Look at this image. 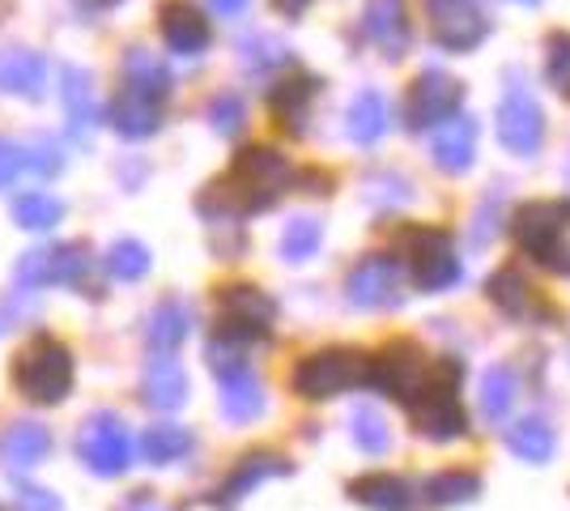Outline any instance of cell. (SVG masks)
Masks as SVG:
<instances>
[{
	"label": "cell",
	"mask_w": 570,
	"mask_h": 511,
	"mask_svg": "<svg viewBox=\"0 0 570 511\" xmlns=\"http://www.w3.org/2000/svg\"><path fill=\"white\" fill-rule=\"evenodd\" d=\"M13 384L22 389V396L39 401V405H56L65 401V392L72 389V354L69 345L51 337H39L35 345H26L13 363Z\"/></svg>",
	"instance_id": "obj_1"
},
{
	"label": "cell",
	"mask_w": 570,
	"mask_h": 511,
	"mask_svg": "<svg viewBox=\"0 0 570 511\" xmlns=\"http://www.w3.org/2000/svg\"><path fill=\"white\" fill-rule=\"evenodd\" d=\"M567 230H570V205H562V200H532V205H523L520 218H515L520 247H528L549 268H570Z\"/></svg>",
	"instance_id": "obj_2"
},
{
	"label": "cell",
	"mask_w": 570,
	"mask_h": 511,
	"mask_svg": "<svg viewBox=\"0 0 570 511\" xmlns=\"http://www.w3.org/2000/svg\"><path fill=\"white\" fill-rule=\"evenodd\" d=\"M132 435H128V426L111 414H98L86 422V431L77 439V456L86 461L90 473H102V478H116L128 469L132 461Z\"/></svg>",
	"instance_id": "obj_3"
},
{
	"label": "cell",
	"mask_w": 570,
	"mask_h": 511,
	"mask_svg": "<svg viewBox=\"0 0 570 511\" xmlns=\"http://www.w3.org/2000/svg\"><path fill=\"white\" fill-rule=\"evenodd\" d=\"M357 380H366V363H362V354H350V350L311 354L294 371V389L303 396H336V392L354 389Z\"/></svg>",
	"instance_id": "obj_4"
},
{
	"label": "cell",
	"mask_w": 570,
	"mask_h": 511,
	"mask_svg": "<svg viewBox=\"0 0 570 511\" xmlns=\"http://www.w3.org/2000/svg\"><path fill=\"white\" fill-rule=\"evenodd\" d=\"M426 13H430V30H434V39L443 43V48H476L481 39H485V13H481V4L476 0H426Z\"/></svg>",
	"instance_id": "obj_5"
},
{
	"label": "cell",
	"mask_w": 570,
	"mask_h": 511,
	"mask_svg": "<svg viewBox=\"0 0 570 511\" xmlns=\"http://www.w3.org/2000/svg\"><path fill=\"white\" fill-rule=\"evenodd\" d=\"M541 137H546L541 107L532 102V95L511 90V95L502 98V107H499V141L511 149V154H537Z\"/></svg>",
	"instance_id": "obj_6"
},
{
	"label": "cell",
	"mask_w": 570,
	"mask_h": 511,
	"mask_svg": "<svg viewBox=\"0 0 570 511\" xmlns=\"http://www.w3.org/2000/svg\"><path fill=\"white\" fill-rule=\"evenodd\" d=\"M375 380H380V389L387 392V396L409 401V396H417V392L426 389V380H430L426 354H422L417 345L401 341V345H392V350L380 358V366H375Z\"/></svg>",
	"instance_id": "obj_7"
},
{
	"label": "cell",
	"mask_w": 570,
	"mask_h": 511,
	"mask_svg": "<svg viewBox=\"0 0 570 511\" xmlns=\"http://www.w3.org/2000/svg\"><path fill=\"white\" fill-rule=\"evenodd\" d=\"M413 273L422 291H448L460 282V261L452 252V239L443 230H422L417 235V252H413Z\"/></svg>",
	"instance_id": "obj_8"
},
{
	"label": "cell",
	"mask_w": 570,
	"mask_h": 511,
	"mask_svg": "<svg viewBox=\"0 0 570 511\" xmlns=\"http://www.w3.org/2000/svg\"><path fill=\"white\" fill-rule=\"evenodd\" d=\"M455 107H460V86L443 73H426L417 77V86L409 95V120L413 128H430V124L452 120Z\"/></svg>",
	"instance_id": "obj_9"
},
{
	"label": "cell",
	"mask_w": 570,
	"mask_h": 511,
	"mask_svg": "<svg viewBox=\"0 0 570 511\" xmlns=\"http://www.w3.org/2000/svg\"><path fill=\"white\" fill-rule=\"evenodd\" d=\"M401 291V268L387 256H366L362 265L350 273V303L357 307H383Z\"/></svg>",
	"instance_id": "obj_10"
},
{
	"label": "cell",
	"mask_w": 570,
	"mask_h": 511,
	"mask_svg": "<svg viewBox=\"0 0 570 511\" xmlns=\"http://www.w3.org/2000/svg\"><path fill=\"white\" fill-rule=\"evenodd\" d=\"M163 39L179 56H196L209 48V18L191 0H170L163 4Z\"/></svg>",
	"instance_id": "obj_11"
},
{
	"label": "cell",
	"mask_w": 570,
	"mask_h": 511,
	"mask_svg": "<svg viewBox=\"0 0 570 511\" xmlns=\"http://www.w3.org/2000/svg\"><path fill=\"white\" fill-rule=\"evenodd\" d=\"M48 86V60L30 48L0 51V90L18 98H39Z\"/></svg>",
	"instance_id": "obj_12"
},
{
	"label": "cell",
	"mask_w": 570,
	"mask_h": 511,
	"mask_svg": "<svg viewBox=\"0 0 570 511\" xmlns=\"http://www.w3.org/2000/svg\"><path fill=\"white\" fill-rule=\"evenodd\" d=\"M107 120H111V128L124 132V137H149V132L158 128V98L124 86V90L111 98V107H107Z\"/></svg>",
	"instance_id": "obj_13"
},
{
	"label": "cell",
	"mask_w": 570,
	"mask_h": 511,
	"mask_svg": "<svg viewBox=\"0 0 570 511\" xmlns=\"http://www.w3.org/2000/svg\"><path fill=\"white\" fill-rule=\"evenodd\" d=\"M145 405H154V410H175V405H184V396H188V375H184V366L175 363V358H154V363L145 366Z\"/></svg>",
	"instance_id": "obj_14"
},
{
	"label": "cell",
	"mask_w": 570,
	"mask_h": 511,
	"mask_svg": "<svg viewBox=\"0 0 570 511\" xmlns=\"http://www.w3.org/2000/svg\"><path fill=\"white\" fill-rule=\"evenodd\" d=\"M51 448V435L48 426H39V422H13L4 435H0V456L9 469H26V464H39L48 456Z\"/></svg>",
	"instance_id": "obj_15"
},
{
	"label": "cell",
	"mask_w": 570,
	"mask_h": 511,
	"mask_svg": "<svg viewBox=\"0 0 570 511\" xmlns=\"http://www.w3.org/2000/svg\"><path fill=\"white\" fill-rule=\"evenodd\" d=\"M362 30H366V39H371L375 48H383L387 56H401V48L409 43V22H404V13H401V0H375V4L366 9Z\"/></svg>",
	"instance_id": "obj_16"
},
{
	"label": "cell",
	"mask_w": 570,
	"mask_h": 511,
	"mask_svg": "<svg viewBox=\"0 0 570 511\" xmlns=\"http://www.w3.org/2000/svg\"><path fill=\"white\" fill-rule=\"evenodd\" d=\"M473 149H476V124L469 116H460V120H452L434 137V163L443 170H464L473 163Z\"/></svg>",
	"instance_id": "obj_17"
},
{
	"label": "cell",
	"mask_w": 570,
	"mask_h": 511,
	"mask_svg": "<svg viewBox=\"0 0 570 511\" xmlns=\"http://www.w3.org/2000/svg\"><path fill=\"white\" fill-rule=\"evenodd\" d=\"M124 86H132V90H141L149 98H163L170 90V73L154 51L132 48L124 56Z\"/></svg>",
	"instance_id": "obj_18"
},
{
	"label": "cell",
	"mask_w": 570,
	"mask_h": 511,
	"mask_svg": "<svg viewBox=\"0 0 570 511\" xmlns=\"http://www.w3.org/2000/svg\"><path fill=\"white\" fill-rule=\"evenodd\" d=\"M222 410L230 422H252V417L264 414V392L261 380L252 371H235L226 375V392H222Z\"/></svg>",
	"instance_id": "obj_19"
},
{
	"label": "cell",
	"mask_w": 570,
	"mask_h": 511,
	"mask_svg": "<svg viewBox=\"0 0 570 511\" xmlns=\"http://www.w3.org/2000/svg\"><path fill=\"white\" fill-rule=\"evenodd\" d=\"M387 120H392V107L380 90H362L350 107V137L354 141H380L387 132Z\"/></svg>",
	"instance_id": "obj_20"
},
{
	"label": "cell",
	"mask_w": 570,
	"mask_h": 511,
	"mask_svg": "<svg viewBox=\"0 0 570 511\" xmlns=\"http://www.w3.org/2000/svg\"><path fill=\"white\" fill-rule=\"evenodd\" d=\"M188 328H191L188 303H179V298H163V303L154 307V316H149V345H158V350H175L179 341L188 337Z\"/></svg>",
	"instance_id": "obj_21"
},
{
	"label": "cell",
	"mask_w": 570,
	"mask_h": 511,
	"mask_svg": "<svg viewBox=\"0 0 570 511\" xmlns=\"http://www.w3.org/2000/svg\"><path fill=\"white\" fill-rule=\"evenodd\" d=\"M65 111H69V120L77 132H86V128L98 120V95H95V86H90V73H86V69H69V73H65Z\"/></svg>",
	"instance_id": "obj_22"
},
{
	"label": "cell",
	"mask_w": 570,
	"mask_h": 511,
	"mask_svg": "<svg viewBox=\"0 0 570 511\" xmlns=\"http://www.w3.org/2000/svg\"><path fill=\"white\" fill-rule=\"evenodd\" d=\"M490 298L499 303L507 316H532L537 312V294L520 277V268H502L499 277L490 282Z\"/></svg>",
	"instance_id": "obj_23"
},
{
	"label": "cell",
	"mask_w": 570,
	"mask_h": 511,
	"mask_svg": "<svg viewBox=\"0 0 570 511\" xmlns=\"http://www.w3.org/2000/svg\"><path fill=\"white\" fill-rule=\"evenodd\" d=\"M141 452L145 461L154 464H170V461H184L191 452V435L184 431V426H149L141 439Z\"/></svg>",
	"instance_id": "obj_24"
},
{
	"label": "cell",
	"mask_w": 570,
	"mask_h": 511,
	"mask_svg": "<svg viewBox=\"0 0 570 511\" xmlns=\"http://www.w3.org/2000/svg\"><path fill=\"white\" fill-rule=\"evenodd\" d=\"M13 218H18L22 230H51L56 222L65 218V205H60V196L35 188V193H26L22 200L13 205Z\"/></svg>",
	"instance_id": "obj_25"
},
{
	"label": "cell",
	"mask_w": 570,
	"mask_h": 511,
	"mask_svg": "<svg viewBox=\"0 0 570 511\" xmlns=\"http://www.w3.org/2000/svg\"><path fill=\"white\" fill-rule=\"evenodd\" d=\"M553 443H558L553 431H549L546 422H537V417H532V422H520V426L511 431V452H520L523 461H537V464L549 461Z\"/></svg>",
	"instance_id": "obj_26"
},
{
	"label": "cell",
	"mask_w": 570,
	"mask_h": 511,
	"mask_svg": "<svg viewBox=\"0 0 570 511\" xmlns=\"http://www.w3.org/2000/svg\"><path fill=\"white\" fill-rule=\"evenodd\" d=\"M107 268H111V277H119V282H137V277L149 273V252L137 239H119L107 252Z\"/></svg>",
	"instance_id": "obj_27"
},
{
	"label": "cell",
	"mask_w": 570,
	"mask_h": 511,
	"mask_svg": "<svg viewBox=\"0 0 570 511\" xmlns=\"http://www.w3.org/2000/svg\"><path fill=\"white\" fill-rule=\"evenodd\" d=\"M481 405H485V414L490 417H502L511 405H515V375H511V366H490L485 392H481Z\"/></svg>",
	"instance_id": "obj_28"
},
{
	"label": "cell",
	"mask_w": 570,
	"mask_h": 511,
	"mask_svg": "<svg viewBox=\"0 0 570 511\" xmlns=\"http://www.w3.org/2000/svg\"><path fill=\"white\" fill-rule=\"evenodd\" d=\"M354 494L362 499V503H371V508H392L401 511L409 499V490H404V482H396V478H383V473H375V478H366V482H357Z\"/></svg>",
	"instance_id": "obj_29"
},
{
	"label": "cell",
	"mask_w": 570,
	"mask_h": 511,
	"mask_svg": "<svg viewBox=\"0 0 570 511\" xmlns=\"http://www.w3.org/2000/svg\"><path fill=\"white\" fill-rule=\"evenodd\" d=\"M315 247H320V222L294 218L285 226V235H282L285 261H307V256H315Z\"/></svg>",
	"instance_id": "obj_30"
},
{
	"label": "cell",
	"mask_w": 570,
	"mask_h": 511,
	"mask_svg": "<svg viewBox=\"0 0 570 511\" xmlns=\"http://www.w3.org/2000/svg\"><path fill=\"white\" fill-rule=\"evenodd\" d=\"M285 464L277 461V456H247V461L235 469V478H230V487H226V494L230 499H238V494H247L252 487H261L264 478H273V473H282Z\"/></svg>",
	"instance_id": "obj_31"
},
{
	"label": "cell",
	"mask_w": 570,
	"mask_h": 511,
	"mask_svg": "<svg viewBox=\"0 0 570 511\" xmlns=\"http://www.w3.org/2000/svg\"><path fill=\"white\" fill-rule=\"evenodd\" d=\"M315 98V81H307V77H298V81H282L277 86V95H273V111L285 120H298L303 111H307V102Z\"/></svg>",
	"instance_id": "obj_32"
},
{
	"label": "cell",
	"mask_w": 570,
	"mask_h": 511,
	"mask_svg": "<svg viewBox=\"0 0 570 511\" xmlns=\"http://www.w3.org/2000/svg\"><path fill=\"white\" fill-rule=\"evenodd\" d=\"M354 443L362 452H383L387 448V422L375 410H357L354 414Z\"/></svg>",
	"instance_id": "obj_33"
},
{
	"label": "cell",
	"mask_w": 570,
	"mask_h": 511,
	"mask_svg": "<svg viewBox=\"0 0 570 511\" xmlns=\"http://www.w3.org/2000/svg\"><path fill=\"white\" fill-rule=\"evenodd\" d=\"M476 482L473 473H443V478H434L430 482V494H439V499H469V494H476Z\"/></svg>",
	"instance_id": "obj_34"
},
{
	"label": "cell",
	"mask_w": 570,
	"mask_h": 511,
	"mask_svg": "<svg viewBox=\"0 0 570 511\" xmlns=\"http://www.w3.org/2000/svg\"><path fill=\"white\" fill-rule=\"evenodd\" d=\"M214 128L217 132H238L243 128V102H238V95H222L214 102Z\"/></svg>",
	"instance_id": "obj_35"
},
{
	"label": "cell",
	"mask_w": 570,
	"mask_h": 511,
	"mask_svg": "<svg viewBox=\"0 0 570 511\" xmlns=\"http://www.w3.org/2000/svg\"><path fill=\"white\" fill-rule=\"evenodd\" d=\"M60 146L56 141H39V146L26 149V170H39V175H56L60 170Z\"/></svg>",
	"instance_id": "obj_36"
},
{
	"label": "cell",
	"mask_w": 570,
	"mask_h": 511,
	"mask_svg": "<svg viewBox=\"0 0 570 511\" xmlns=\"http://www.w3.org/2000/svg\"><path fill=\"white\" fill-rule=\"evenodd\" d=\"M549 77L570 90V35H558L553 43H549Z\"/></svg>",
	"instance_id": "obj_37"
},
{
	"label": "cell",
	"mask_w": 570,
	"mask_h": 511,
	"mask_svg": "<svg viewBox=\"0 0 570 511\" xmlns=\"http://www.w3.org/2000/svg\"><path fill=\"white\" fill-rule=\"evenodd\" d=\"M22 170H26V149L18 141H4L0 137V188H9Z\"/></svg>",
	"instance_id": "obj_38"
},
{
	"label": "cell",
	"mask_w": 570,
	"mask_h": 511,
	"mask_svg": "<svg viewBox=\"0 0 570 511\" xmlns=\"http://www.w3.org/2000/svg\"><path fill=\"white\" fill-rule=\"evenodd\" d=\"M18 508L22 511H65V503L43 487H18Z\"/></svg>",
	"instance_id": "obj_39"
},
{
	"label": "cell",
	"mask_w": 570,
	"mask_h": 511,
	"mask_svg": "<svg viewBox=\"0 0 570 511\" xmlns=\"http://www.w3.org/2000/svg\"><path fill=\"white\" fill-rule=\"evenodd\" d=\"M217 13H226V18H235V13H243L247 9V0H214Z\"/></svg>",
	"instance_id": "obj_40"
},
{
	"label": "cell",
	"mask_w": 570,
	"mask_h": 511,
	"mask_svg": "<svg viewBox=\"0 0 570 511\" xmlns=\"http://www.w3.org/2000/svg\"><path fill=\"white\" fill-rule=\"evenodd\" d=\"M273 4H277V9H282L285 18H294V13H303V9H307L311 0H273Z\"/></svg>",
	"instance_id": "obj_41"
},
{
	"label": "cell",
	"mask_w": 570,
	"mask_h": 511,
	"mask_svg": "<svg viewBox=\"0 0 570 511\" xmlns=\"http://www.w3.org/2000/svg\"><path fill=\"white\" fill-rule=\"evenodd\" d=\"M124 511H167V508H158L154 499H132V503H128Z\"/></svg>",
	"instance_id": "obj_42"
},
{
	"label": "cell",
	"mask_w": 570,
	"mask_h": 511,
	"mask_svg": "<svg viewBox=\"0 0 570 511\" xmlns=\"http://www.w3.org/2000/svg\"><path fill=\"white\" fill-rule=\"evenodd\" d=\"M86 4H95V9H111V4H119V0H86Z\"/></svg>",
	"instance_id": "obj_43"
}]
</instances>
